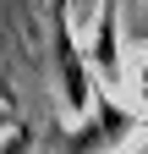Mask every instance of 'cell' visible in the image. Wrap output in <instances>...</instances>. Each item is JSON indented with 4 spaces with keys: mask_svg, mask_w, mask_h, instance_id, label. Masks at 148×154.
<instances>
[{
    "mask_svg": "<svg viewBox=\"0 0 148 154\" xmlns=\"http://www.w3.org/2000/svg\"><path fill=\"white\" fill-rule=\"evenodd\" d=\"M88 110H99L93 116V127H82V132H71V143H66V154H99V149H110V143H121L126 138V127H132V116H126L121 105H88Z\"/></svg>",
    "mask_w": 148,
    "mask_h": 154,
    "instance_id": "1",
    "label": "cell"
},
{
    "mask_svg": "<svg viewBox=\"0 0 148 154\" xmlns=\"http://www.w3.org/2000/svg\"><path fill=\"white\" fill-rule=\"evenodd\" d=\"M55 55H61V77H66V99L77 105V110H88V77H82V55H77V44H71V33H66V28L55 33Z\"/></svg>",
    "mask_w": 148,
    "mask_h": 154,
    "instance_id": "2",
    "label": "cell"
},
{
    "mask_svg": "<svg viewBox=\"0 0 148 154\" xmlns=\"http://www.w3.org/2000/svg\"><path fill=\"white\" fill-rule=\"evenodd\" d=\"M115 22H121V0H104L99 11V38H93V61L104 77H121V61H115Z\"/></svg>",
    "mask_w": 148,
    "mask_h": 154,
    "instance_id": "3",
    "label": "cell"
},
{
    "mask_svg": "<svg viewBox=\"0 0 148 154\" xmlns=\"http://www.w3.org/2000/svg\"><path fill=\"white\" fill-rule=\"evenodd\" d=\"M0 121H6V116H0Z\"/></svg>",
    "mask_w": 148,
    "mask_h": 154,
    "instance_id": "6",
    "label": "cell"
},
{
    "mask_svg": "<svg viewBox=\"0 0 148 154\" xmlns=\"http://www.w3.org/2000/svg\"><path fill=\"white\" fill-rule=\"evenodd\" d=\"M22 149H28V132H16L11 143H0V154H22Z\"/></svg>",
    "mask_w": 148,
    "mask_h": 154,
    "instance_id": "4",
    "label": "cell"
},
{
    "mask_svg": "<svg viewBox=\"0 0 148 154\" xmlns=\"http://www.w3.org/2000/svg\"><path fill=\"white\" fill-rule=\"evenodd\" d=\"M137 154H148V149H137Z\"/></svg>",
    "mask_w": 148,
    "mask_h": 154,
    "instance_id": "5",
    "label": "cell"
}]
</instances>
